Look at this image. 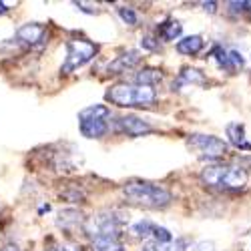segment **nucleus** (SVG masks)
<instances>
[{"mask_svg": "<svg viewBox=\"0 0 251 251\" xmlns=\"http://www.w3.org/2000/svg\"><path fill=\"white\" fill-rule=\"evenodd\" d=\"M203 6H205V10H209V12H215V2H203Z\"/></svg>", "mask_w": 251, "mask_h": 251, "instance_id": "obj_26", "label": "nucleus"}, {"mask_svg": "<svg viewBox=\"0 0 251 251\" xmlns=\"http://www.w3.org/2000/svg\"><path fill=\"white\" fill-rule=\"evenodd\" d=\"M187 145L191 149L199 151L203 157H211V159H217V157H223L227 153V143L221 141L219 137H213V135H191L187 139Z\"/></svg>", "mask_w": 251, "mask_h": 251, "instance_id": "obj_7", "label": "nucleus"}, {"mask_svg": "<svg viewBox=\"0 0 251 251\" xmlns=\"http://www.w3.org/2000/svg\"><path fill=\"white\" fill-rule=\"evenodd\" d=\"M167 251H187V241L183 237H177L167 245Z\"/></svg>", "mask_w": 251, "mask_h": 251, "instance_id": "obj_23", "label": "nucleus"}, {"mask_svg": "<svg viewBox=\"0 0 251 251\" xmlns=\"http://www.w3.org/2000/svg\"><path fill=\"white\" fill-rule=\"evenodd\" d=\"M93 251H125V245L119 237H97L91 241Z\"/></svg>", "mask_w": 251, "mask_h": 251, "instance_id": "obj_14", "label": "nucleus"}, {"mask_svg": "<svg viewBox=\"0 0 251 251\" xmlns=\"http://www.w3.org/2000/svg\"><path fill=\"white\" fill-rule=\"evenodd\" d=\"M45 36H47V30L40 25H23L16 30V40L26 47L45 45Z\"/></svg>", "mask_w": 251, "mask_h": 251, "instance_id": "obj_9", "label": "nucleus"}, {"mask_svg": "<svg viewBox=\"0 0 251 251\" xmlns=\"http://www.w3.org/2000/svg\"><path fill=\"white\" fill-rule=\"evenodd\" d=\"M6 6H12V2H0V14L6 10Z\"/></svg>", "mask_w": 251, "mask_h": 251, "instance_id": "obj_28", "label": "nucleus"}, {"mask_svg": "<svg viewBox=\"0 0 251 251\" xmlns=\"http://www.w3.org/2000/svg\"><path fill=\"white\" fill-rule=\"evenodd\" d=\"M85 223H87V217H82L78 209H62L56 217V225L62 231H75L78 227H82V231H85Z\"/></svg>", "mask_w": 251, "mask_h": 251, "instance_id": "obj_10", "label": "nucleus"}, {"mask_svg": "<svg viewBox=\"0 0 251 251\" xmlns=\"http://www.w3.org/2000/svg\"><path fill=\"white\" fill-rule=\"evenodd\" d=\"M0 251H20L16 245H12V243H8V245H4L2 249H0Z\"/></svg>", "mask_w": 251, "mask_h": 251, "instance_id": "obj_27", "label": "nucleus"}, {"mask_svg": "<svg viewBox=\"0 0 251 251\" xmlns=\"http://www.w3.org/2000/svg\"><path fill=\"white\" fill-rule=\"evenodd\" d=\"M247 171L235 165H209L201 171V181L221 191H241L247 185Z\"/></svg>", "mask_w": 251, "mask_h": 251, "instance_id": "obj_3", "label": "nucleus"}, {"mask_svg": "<svg viewBox=\"0 0 251 251\" xmlns=\"http://www.w3.org/2000/svg\"><path fill=\"white\" fill-rule=\"evenodd\" d=\"M229 62H231V69L233 71H237V69H241L243 67V56H241V52H237V50H229Z\"/></svg>", "mask_w": 251, "mask_h": 251, "instance_id": "obj_21", "label": "nucleus"}, {"mask_svg": "<svg viewBox=\"0 0 251 251\" xmlns=\"http://www.w3.org/2000/svg\"><path fill=\"white\" fill-rule=\"evenodd\" d=\"M141 47L147 49V50H157V43H155V38H151V36L141 38Z\"/></svg>", "mask_w": 251, "mask_h": 251, "instance_id": "obj_24", "label": "nucleus"}, {"mask_svg": "<svg viewBox=\"0 0 251 251\" xmlns=\"http://www.w3.org/2000/svg\"><path fill=\"white\" fill-rule=\"evenodd\" d=\"M201 49H203V38L199 34L185 36L177 43V50L181 54H187V56H195L197 52H201Z\"/></svg>", "mask_w": 251, "mask_h": 251, "instance_id": "obj_13", "label": "nucleus"}, {"mask_svg": "<svg viewBox=\"0 0 251 251\" xmlns=\"http://www.w3.org/2000/svg\"><path fill=\"white\" fill-rule=\"evenodd\" d=\"M227 137H229V143H231L233 147L251 151V145L245 141V129H243V125H239V123L227 125Z\"/></svg>", "mask_w": 251, "mask_h": 251, "instance_id": "obj_12", "label": "nucleus"}, {"mask_svg": "<svg viewBox=\"0 0 251 251\" xmlns=\"http://www.w3.org/2000/svg\"><path fill=\"white\" fill-rule=\"evenodd\" d=\"M58 251H82L78 245H73V243H65V245H60Z\"/></svg>", "mask_w": 251, "mask_h": 251, "instance_id": "obj_25", "label": "nucleus"}, {"mask_svg": "<svg viewBox=\"0 0 251 251\" xmlns=\"http://www.w3.org/2000/svg\"><path fill=\"white\" fill-rule=\"evenodd\" d=\"M155 229H157L155 223H151V221L145 219V221H139V223H135V225L131 227V233H133L135 237H153Z\"/></svg>", "mask_w": 251, "mask_h": 251, "instance_id": "obj_17", "label": "nucleus"}, {"mask_svg": "<svg viewBox=\"0 0 251 251\" xmlns=\"http://www.w3.org/2000/svg\"><path fill=\"white\" fill-rule=\"evenodd\" d=\"M111 104H117L121 109H133V107H151L157 100V93L153 87L137 85V82H119L113 85L107 95H104Z\"/></svg>", "mask_w": 251, "mask_h": 251, "instance_id": "obj_2", "label": "nucleus"}, {"mask_svg": "<svg viewBox=\"0 0 251 251\" xmlns=\"http://www.w3.org/2000/svg\"><path fill=\"white\" fill-rule=\"evenodd\" d=\"M47 251H58V249H47Z\"/></svg>", "mask_w": 251, "mask_h": 251, "instance_id": "obj_29", "label": "nucleus"}, {"mask_svg": "<svg viewBox=\"0 0 251 251\" xmlns=\"http://www.w3.org/2000/svg\"><path fill=\"white\" fill-rule=\"evenodd\" d=\"M111 111L107 104H91L78 113V129L87 139H100L109 131Z\"/></svg>", "mask_w": 251, "mask_h": 251, "instance_id": "obj_5", "label": "nucleus"}, {"mask_svg": "<svg viewBox=\"0 0 251 251\" xmlns=\"http://www.w3.org/2000/svg\"><path fill=\"white\" fill-rule=\"evenodd\" d=\"M139 60H141L139 50H127V52H123L121 56H117L113 62H109V73L111 75L127 73V71H131L133 67L139 65Z\"/></svg>", "mask_w": 251, "mask_h": 251, "instance_id": "obj_11", "label": "nucleus"}, {"mask_svg": "<svg viewBox=\"0 0 251 251\" xmlns=\"http://www.w3.org/2000/svg\"><path fill=\"white\" fill-rule=\"evenodd\" d=\"M167 245L169 243H161V241L151 239V241H147L143 245V251H167Z\"/></svg>", "mask_w": 251, "mask_h": 251, "instance_id": "obj_22", "label": "nucleus"}, {"mask_svg": "<svg viewBox=\"0 0 251 251\" xmlns=\"http://www.w3.org/2000/svg\"><path fill=\"white\" fill-rule=\"evenodd\" d=\"M129 217L119 209H102V211L95 213L93 217H87L85 223V233L91 235L93 239L97 237H119L125 223Z\"/></svg>", "mask_w": 251, "mask_h": 251, "instance_id": "obj_4", "label": "nucleus"}, {"mask_svg": "<svg viewBox=\"0 0 251 251\" xmlns=\"http://www.w3.org/2000/svg\"><path fill=\"white\" fill-rule=\"evenodd\" d=\"M119 16L125 25H129V26H137L139 25V14L135 12V8L131 6H121L119 8Z\"/></svg>", "mask_w": 251, "mask_h": 251, "instance_id": "obj_19", "label": "nucleus"}, {"mask_svg": "<svg viewBox=\"0 0 251 251\" xmlns=\"http://www.w3.org/2000/svg\"><path fill=\"white\" fill-rule=\"evenodd\" d=\"M153 239H155V241H161V243H171V241H173V235H171L169 229H165V227H159V225H157L155 233H153Z\"/></svg>", "mask_w": 251, "mask_h": 251, "instance_id": "obj_20", "label": "nucleus"}, {"mask_svg": "<svg viewBox=\"0 0 251 251\" xmlns=\"http://www.w3.org/2000/svg\"><path fill=\"white\" fill-rule=\"evenodd\" d=\"M181 32H183V26H181V23H177V20H167V23L161 25V28H159V34L165 40H177L181 36Z\"/></svg>", "mask_w": 251, "mask_h": 251, "instance_id": "obj_15", "label": "nucleus"}, {"mask_svg": "<svg viewBox=\"0 0 251 251\" xmlns=\"http://www.w3.org/2000/svg\"><path fill=\"white\" fill-rule=\"evenodd\" d=\"M123 195L129 203L147 207V209H163L167 207L173 197L163 185L151 181H129L123 185Z\"/></svg>", "mask_w": 251, "mask_h": 251, "instance_id": "obj_1", "label": "nucleus"}, {"mask_svg": "<svg viewBox=\"0 0 251 251\" xmlns=\"http://www.w3.org/2000/svg\"><path fill=\"white\" fill-rule=\"evenodd\" d=\"M113 131L121 133V135H127V137H141V135H147L153 131L151 125L135 115H127V117H119L113 123Z\"/></svg>", "mask_w": 251, "mask_h": 251, "instance_id": "obj_8", "label": "nucleus"}, {"mask_svg": "<svg viewBox=\"0 0 251 251\" xmlns=\"http://www.w3.org/2000/svg\"><path fill=\"white\" fill-rule=\"evenodd\" d=\"M161 80H163V75H161V71H155V69H145L135 76L137 85H147V87H153Z\"/></svg>", "mask_w": 251, "mask_h": 251, "instance_id": "obj_16", "label": "nucleus"}, {"mask_svg": "<svg viewBox=\"0 0 251 251\" xmlns=\"http://www.w3.org/2000/svg\"><path fill=\"white\" fill-rule=\"evenodd\" d=\"M95 54H97V47L93 43H89V40H85V38L69 40L67 43V56H65L62 67H60V73H65V75L75 73L76 69L85 67L89 60H93Z\"/></svg>", "mask_w": 251, "mask_h": 251, "instance_id": "obj_6", "label": "nucleus"}, {"mask_svg": "<svg viewBox=\"0 0 251 251\" xmlns=\"http://www.w3.org/2000/svg\"><path fill=\"white\" fill-rule=\"evenodd\" d=\"M179 82H191V85H203L205 76L197 69H183L179 75Z\"/></svg>", "mask_w": 251, "mask_h": 251, "instance_id": "obj_18", "label": "nucleus"}]
</instances>
